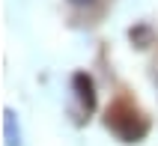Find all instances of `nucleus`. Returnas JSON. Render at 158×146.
<instances>
[{"label": "nucleus", "mask_w": 158, "mask_h": 146, "mask_svg": "<svg viewBox=\"0 0 158 146\" xmlns=\"http://www.w3.org/2000/svg\"><path fill=\"white\" fill-rule=\"evenodd\" d=\"M69 3H75V6H87V3H93V0H69Z\"/></svg>", "instance_id": "nucleus-4"}, {"label": "nucleus", "mask_w": 158, "mask_h": 146, "mask_svg": "<svg viewBox=\"0 0 158 146\" xmlns=\"http://www.w3.org/2000/svg\"><path fill=\"white\" fill-rule=\"evenodd\" d=\"M72 86H75V93H78L84 111H93V107H96V86H93V77L84 75V72H78V75L72 77Z\"/></svg>", "instance_id": "nucleus-2"}, {"label": "nucleus", "mask_w": 158, "mask_h": 146, "mask_svg": "<svg viewBox=\"0 0 158 146\" xmlns=\"http://www.w3.org/2000/svg\"><path fill=\"white\" fill-rule=\"evenodd\" d=\"M107 128L114 131L123 143H137V140L146 137L149 119H146L131 102L119 98V102H114L110 107H107Z\"/></svg>", "instance_id": "nucleus-1"}, {"label": "nucleus", "mask_w": 158, "mask_h": 146, "mask_svg": "<svg viewBox=\"0 0 158 146\" xmlns=\"http://www.w3.org/2000/svg\"><path fill=\"white\" fill-rule=\"evenodd\" d=\"M6 143L18 146V125H15V113L6 111Z\"/></svg>", "instance_id": "nucleus-3"}]
</instances>
